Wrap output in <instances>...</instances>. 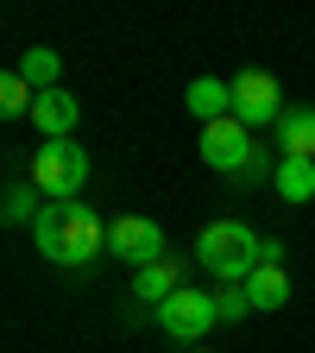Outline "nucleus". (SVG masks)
Segmentation results:
<instances>
[{
  "label": "nucleus",
  "mask_w": 315,
  "mask_h": 353,
  "mask_svg": "<svg viewBox=\"0 0 315 353\" xmlns=\"http://www.w3.org/2000/svg\"><path fill=\"white\" fill-rule=\"evenodd\" d=\"M196 152H202L208 170H246V164L258 158V152H252V126H240L234 114H227V120H214V126H202Z\"/></svg>",
  "instance_id": "0eeeda50"
},
{
  "label": "nucleus",
  "mask_w": 315,
  "mask_h": 353,
  "mask_svg": "<svg viewBox=\"0 0 315 353\" xmlns=\"http://www.w3.org/2000/svg\"><path fill=\"white\" fill-rule=\"evenodd\" d=\"M32 246L51 265H88L108 252V221L88 202H44V214L32 221Z\"/></svg>",
  "instance_id": "f257e3e1"
},
{
  "label": "nucleus",
  "mask_w": 315,
  "mask_h": 353,
  "mask_svg": "<svg viewBox=\"0 0 315 353\" xmlns=\"http://www.w3.org/2000/svg\"><path fill=\"white\" fill-rule=\"evenodd\" d=\"M214 316H221V322H240V316H252L246 284H221V290H214Z\"/></svg>",
  "instance_id": "f3484780"
},
{
  "label": "nucleus",
  "mask_w": 315,
  "mask_h": 353,
  "mask_svg": "<svg viewBox=\"0 0 315 353\" xmlns=\"http://www.w3.org/2000/svg\"><path fill=\"white\" fill-rule=\"evenodd\" d=\"M272 183H278L284 202H315V164H309V158H278Z\"/></svg>",
  "instance_id": "ddd939ff"
},
{
  "label": "nucleus",
  "mask_w": 315,
  "mask_h": 353,
  "mask_svg": "<svg viewBox=\"0 0 315 353\" xmlns=\"http://www.w3.org/2000/svg\"><path fill=\"white\" fill-rule=\"evenodd\" d=\"M234 120L240 126H278L284 120V88L272 70H240L234 76Z\"/></svg>",
  "instance_id": "423d86ee"
},
{
  "label": "nucleus",
  "mask_w": 315,
  "mask_h": 353,
  "mask_svg": "<svg viewBox=\"0 0 315 353\" xmlns=\"http://www.w3.org/2000/svg\"><path fill=\"white\" fill-rule=\"evenodd\" d=\"M176 290H183V272H176V259H158V265H145V272H132V303H170Z\"/></svg>",
  "instance_id": "9b49d317"
},
{
  "label": "nucleus",
  "mask_w": 315,
  "mask_h": 353,
  "mask_svg": "<svg viewBox=\"0 0 315 353\" xmlns=\"http://www.w3.org/2000/svg\"><path fill=\"white\" fill-rule=\"evenodd\" d=\"M32 101H38V88H32L19 70L0 76V114H7V120H32Z\"/></svg>",
  "instance_id": "2eb2a0df"
},
{
  "label": "nucleus",
  "mask_w": 315,
  "mask_h": 353,
  "mask_svg": "<svg viewBox=\"0 0 315 353\" xmlns=\"http://www.w3.org/2000/svg\"><path fill=\"white\" fill-rule=\"evenodd\" d=\"M19 76L38 88V95H44V88H63V82H57V76H63V57L51 51V44H32V51L19 57Z\"/></svg>",
  "instance_id": "4468645a"
},
{
  "label": "nucleus",
  "mask_w": 315,
  "mask_h": 353,
  "mask_svg": "<svg viewBox=\"0 0 315 353\" xmlns=\"http://www.w3.org/2000/svg\"><path fill=\"white\" fill-rule=\"evenodd\" d=\"M108 252L126 259L132 272H145V265L170 259V252H164V228H158L152 214H120V221H108Z\"/></svg>",
  "instance_id": "39448f33"
},
{
  "label": "nucleus",
  "mask_w": 315,
  "mask_h": 353,
  "mask_svg": "<svg viewBox=\"0 0 315 353\" xmlns=\"http://www.w3.org/2000/svg\"><path fill=\"white\" fill-rule=\"evenodd\" d=\"M26 183L44 202H82V190H88V145H76V139H44L32 152V176H26Z\"/></svg>",
  "instance_id": "7ed1b4c3"
},
{
  "label": "nucleus",
  "mask_w": 315,
  "mask_h": 353,
  "mask_svg": "<svg viewBox=\"0 0 315 353\" xmlns=\"http://www.w3.org/2000/svg\"><path fill=\"white\" fill-rule=\"evenodd\" d=\"M44 208H38V190L32 183H13L7 190V202H0V221H7V228H32Z\"/></svg>",
  "instance_id": "dca6fc26"
},
{
  "label": "nucleus",
  "mask_w": 315,
  "mask_h": 353,
  "mask_svg": "<svg viewBox=\"0 0 315 353\" xmlns=\"http://www.w3.org/2000/svg\"><path fill=\"white\" fill-rule=\"evenodd\" d=\"M246 303L252 309H284L290 303V272L284 265H258V272L246 278Z\"/></svg>",
  "instance_id": "f8f14e48"
},
{
  "label": "nucleus",
  "mask_w": 315,
  "mask_h": 353,
  "mask_svg": "<svg viewBox=\"0 0 315 353\" xmlns=\"http://www.w3.org/2000/svg\"><path fill=\"white\" fill-rule=\"evenodd\" d=\"M190 353H208V347H190Z\"/></svg>",
  "instance_id": "a211bd4d"
},
{
  "label": "nucleus",
  "mask_w": 315,
  "mask_h": 353,
  "mask_svg": "<svg viewBox=\"0 0 315 353\" xmlns=\"http://www.w3.org/2000/svg\"><path fill=\"white\" fill-rule=\"evenodd\" d=\"M196 265L214 272L221 284H246L265 265V234H252L246 221H208L196 234Z\"/></svg>",
  "instance_id": "f03ea898"
},
{
  "label": "nucleus",
  "mask_w": 315,
  "mask_h": 353,
  "mask_svg": "<svg viewBox=\"0 0 315 353\" xmlns=\"http://www.w3.org/2000/svg\"><path fill=\"white\" fill-rule=\"evenodd\" d=\"M32 126H38V139H76L82 101L70 95V88H44V95L32 101Z\"/></svg>",
  "instance_id": "6e6552de"
},
{
  "label": "nucleus",
  "mask_w": 315,
  "mask_h": 353,
  "mask_svg": "<svg viewBox=\"0 0 315 353\" xmlns=\"http://www.w3.org/2000/svg\"><path fill=\"white\" fill-rule=\"evenodd\" d=\"M152 316H158V328H164L176 347H196V341H202V334L221 322V316H214V290H190V284L176 290L170 303H158Z\"/></svg>",
  "instance_id": "20e7f679"
},
{
  "label": "nucleus",
  "mask_w": 315,
  "mask_h": 353,
  "mask_svg": "<svg viewBox=\"0 0 315 353\" xmlns=\"http://www.w3.org/2000/svg\"><path fill=\"white\" fill-rule=\"evenodd\" d=\"M272 132H278V158H309V164H315V108L290 101Z\"/></svg>",
  "instance_id": "1a4fd4ad"
},
{
  "label": "nucleus",
  "mask_w": 315,
  "mask_h": 353,
  "mask_svg": "<svg viewBox=\"0 0 315 353\" xmlns=\"http://www.w3.org/2000/svg\"><path fill=\"white\" fill-rule=\"evenodd\" d=\"M183 108H190V120H202V126L227 120V114H234V82H221V76H196V82H190V95H183Z\"/></svg>",
  "instance_id": "9d476101"
}]
</instances>
